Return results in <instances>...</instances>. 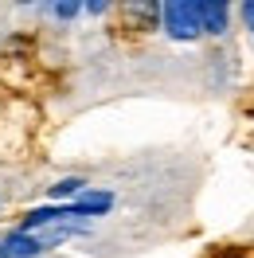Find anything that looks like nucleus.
I'll use <instances>...</instances> for the list:
<instances>
[{"mask_svg":"<svg viewBox=\"0 0 254 258\" xmlns=\"http://www.w3.org/2000/svg\"><path fill=\"white\" fill-rule=\"evenodd\" d=\"M196 12H200V32L204 35H223L231 24V8L223 0H196Z\"/></svg>","mask_w":254,"mask_h":258,"instance_id":"nucleus-4","label":"nucleus"},{"mask_svg":"<svg viewBox=\"0 0 254 258\" xmlns=\"http://www.w3.org/2000/svg\"><path fill=\"white\" fill-rule=\"evenodd\" d=\"M82 12H90V16H102V12H106V4H98V0H94V4H82Z\"/></svg>","mask_w":254,"mask_h":258,"instance_id":"nucleus-10","label":"nucleus"},{"mask_svg":"<svg viewBox=\"0 0 254 258\" xmlns=\"http://www.w3.org/2000/svg\"><path fill=\"white\" fill-rule=\"evenodd\" d=\"M4 250H8V258H39L43 254L39 242H35V235H24V231H8Z\"/></svg>","mask_w":254,"mask_h":258,"instance_id":"nucleus-6","label":"nucleus"},{"mask_svg":"<svg viewBox=\"0 0 254 258\" xmlns=\"http://www.w3.org/2000/svg\"><path fill=\"white\" fill-rule=\"evenodd\" d=\"M242 20H246V28L254 32V0H246V4H242Z\"/></svg>","mask_w":254,"mask_h":258,"instance_id":"nucleus-9","label":"nucleus"},{"mask_svg":"<svg viewBox=\"0 0 254 258\" xmlns=\"http://www.w3.org/2000/svg\"><path fill=\"white\" fill-rule=\"evenodd\" d=\"M110 208H113V192H110V188H86V192H79L71 204H67L71 219H82V223H90V219H98V215H106Z\"/></svg>","mask_w":254,"mask_h":258,"instance_id":"nucleus-2","label":"nucleus"},{"mask_svg":"<svg viewBox=\"0 0 254 258\" xmlns=\"http://www.w3.org/2000/svg\"><path fill=\"white\" fill-rule=\"evenodd\" d=\"M0 258H8V250H4V242H0Z\"/></svg>","mask_w":254,"mask_h":258,"instance_id":"nucleus-11","label":"nucleus"},{"mask_svg":"<svg viewBox=\"0 0 254 258\" xmlns=\"http://www.w3.org/2000/svg\"><path fill=\"white\" fill-rule=\"evenodd\" d=\"M90 223H82V219H63V223H51L43 231H35V242H39V250H55L59 242L75 239V235H86Z\"/></svg>","mask_w":254,"mask_h":258,"instance_id":"nucleus-5","label":"nucleus"},{"mask_svg":"<svg viewBox=\"0 0 254 258\" xmlns=\"http://www.w3.org/2000/svg\"><path fill=\"white\" fill-rule=\"evenodd\" d=\"M63 219H71L67 204H39V208H32L24 219H20L16 231H24V235H35V231H43V227H51V223H63Z\"/></svg>","mask_w":254,"mask_h":258,"instance_id":"nucleus-3","label":"nucleus"},{"mask_svg":"<svg viewBox=\"0 0 254 258\" xmlns=\"http://www.w3.org/2000/svg\"><path fill=\"white\" fill-rule=\"evenodd\" d=\"M51 12H55L59 20H75V16H82V4L79 0H67V4H55Z\"/></svg>","mask_w":254,"mask_h":258,"instance_id":"nucleus-8","label":"nucleus"},{"mask_svg":"<svg viewBox=\"0 0 254 258\" xmlns=\"http://www.w3.org/2000/svg\"><path fill=\"white\" fill-rule=\"evenodd\" d=\"M86 188H90V184H86L82 176H67V180H59V184L47 188V204H71V200H75L79 192H86Z\"/></svg>","mask_w":254,"mask_h":258,"instance_id":"nucleus-7","label":"nucleus"},{"mask_svg":"<svg viewBox=\"0 0 254 258\" xmlns=\"http://www.w3.org/2000/svg\"><path fill=\"white\" fill-rule=\"evenodd\" d=\"M160 24H164V32L168 39L176 43H192V39H200V12H196V0H168L164 8H160Z\"/></svg>","mask_w":254,"mask_h":258,"instance_id":"nucleus-1","label":"nucleus"}]
</instances>
